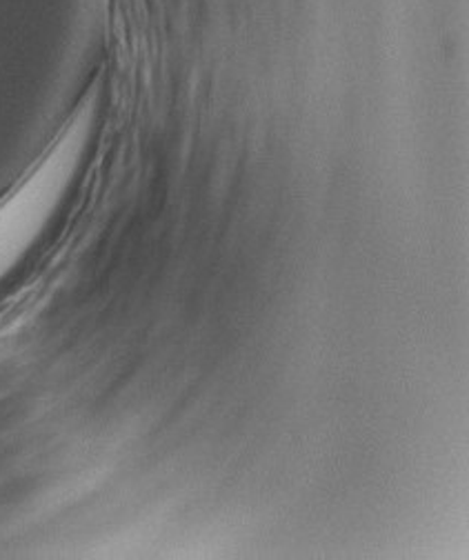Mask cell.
<instances>
[{"mask_svg":"<svg viewBox=\"0 0 469 560\" xmlns=\"http://www.w3.org/2000/svg\"><path fill=\"white\" fill-rule=\"evenodd\" d=\"M77 156L79 140L74 133H67L40 167L5 200H0V273L10 269L45 225L67 185V176L77 165Z\"/></svg>","mask_w":469,"mask_h":560,"instance_id":"cell-1","label":"cell"}]
</instances>
